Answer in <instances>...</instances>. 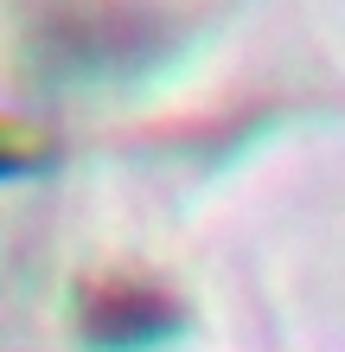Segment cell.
Returning a JSON list of instances; mask_svg holds the SVG:
<instances>
[{
	"label": "cell",
	"mask_w": 345,
	"mask_h": 352,
	"mask_svg": "<svg viewBox=\"0 0 345 352\" xmlns=\"http://www.w3.org/2000/svg\"><path fill=\"white\" fill-rule=\"evenodd\" d=\"M51 45L71 58V65H121V58L134 52L128 38V13L121 7H103V26H84V13H64V26L51 32Z\"/></svg>",
	"instance_id": "cell-2"
},
{
	"label": "cell",
	"mask_w": 345,
	"mask_h": 352,
	"mask_svg": "<svg viewBox=\"0 0 345 352\" xmlns=\"http://www.w3.org/2000/svg\"><path fill=\"white\" fill-rule=\"evenodd\" d=\"M51 160V148L38 141L32 129H13V122H0V179H19V173H38Z\"/></svg>",
	"instance_id": "cell-3"
},
{
	"label": "cell",
	"mask_w": 345,
	"mask_h": 352,
	"mask_svg": "<svg viewBox=\"0 0 345 352\" xmlns=\"http://www.w3.org/2000/svg\"><path fill=\"white\" fill-rule=\"evenodd\" d=\"M173 301L160 288H134V282H115V288H96L90 307H84V333L96 346H154L173 333Z\"/></svg>",
	"instance_id": "cell-1"
}]
</instances>
